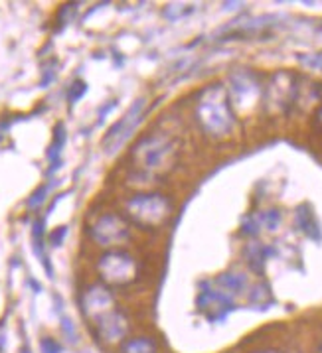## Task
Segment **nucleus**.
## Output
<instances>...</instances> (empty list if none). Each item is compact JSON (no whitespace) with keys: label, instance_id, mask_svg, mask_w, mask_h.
<instances>
[{"label":"nucleus","instance_id":"nucleus-1","mask_svg":"<svg viewBox=\"0 0 322 353\" xmlns=\"http://www.w3.org/2000/svg\"><path fill=\"white\" fill-rule=\"evenodd\" d=\"M178 158V144L164 132H150L130 148V166L142 180H156L168 174Z\"/></svg>","mask_w":322,"mask_h":353},{"label":"nucleus","instance_id":"nucleus-2","mask_svg":"<svg viewBox=\"0 0 322 353\" xmlns=\"http://www.w3.org/2000/svg\"><path fill=\"white\" fill-rule=\"evenodd\" d=\"M194 116L200 128L212 139L230 136L235 125L230 93L221 83H210L196 97Z\"/></svg>","mask_w":322,"mask_h":353},{"label":"nucleus","instance_id":"nucleus-3","mask_svg":"<svg viewBox=\"0 0 322 353\" xmlns=\"http://www.w3.org/2000/svg\"><path fill=\"white\" fill-rule=\"evenodd\" d=\"M172 213V202L156 191L135 193L125 202V217L142 231H155L166 225Z\"/></svg>","mask_w":322,"mask_h":353},{"label":"nucleus","instance_id":"nucleus-4","mask_svg":"<svg viewBox=\"0 0 322 353\" xmlns=\"http://www.w3.org/2000/svg\"><path fill=\"white\" fill-rule=\"evenodd\" d=\"M97 274L103 280L105 286L111 288H125L139 278V263L137 259L125 249H111L97 257Z\"/></svg>","mask_w":322,"mask_h":353},{"label":"nucleus","instance_id":"nucleus-5","mask_svg":"<svg viewBox=\"0 0 322 353\" xmlns=\"http://www.w3.org/2000/svg\"><path fill=\"white\" fill-rule=\"evenodd\" d=\"M87 235L95 245L103 247L105 251L121 249L130 241V223L127 221V217L115 211H105L87 225Z\"/></svg>","mask_w":322,"mask_h":353},{"label":"nucleus","instance_id":"nucleus-6","mask_svg":"<svg viewBox=\"0 0 322 353\" xmlns=\"http://www.w3.org/2000/svg\"><path fill=\"white\" fill-rule=\"evenodd\" d=\"M144 114H146V99L139 97L127 109V113L123 114L115 125H111V128L105 132L103 140H101V148L105 150V154L113 156V154L121 150L127 144V140L135 134V130L142 123Z\"/></svg>","mask_w":322,"mask_h":353},{"label":"nucleus","instance_id":"nucleus-7","mask_svg":"<svg viewBox=\"0 0 322 353\" xmlns=\"http://www.w3.org/2000/svg\"><path fill=\"white\" fill-rule=\"evenodd\" d=\"M196 308L210 324H219L235 310V304L228 292L216 290L210 286V282H202L196 296Z\"/></svg>","mask_w":322,"mask_h":353},{"label":"nucleus","instance_id":"nucleus-8","mask_svg":"<svg viewBox=\"0 0 322 353\" xmlns=\"http://www.w3.org/2000/svg\"><path fill=\"white\" fill-rule=\"evenodd\" d=\"M79 306L83 318L91 324H97L101 318L117 310L115 296L105 284H89L79 296Z\"/></svg>","mask_w":322,"mask_h":353},{"label":"nucleus","instance_id":"nucleus-9","mask_svg":"<svg viewBox=\"0 0 322 353\" xmlns=\"http://www.w3.org/2000/svg\"><path fill=\"white\" fill-rule=\"evenodd\" d=\"M230 101L232 107L245 111L249 107H253L259 101L261 87H259L257 79L251 75L249 71H235L230 77Z\"/></svg>","mask_w":322,"mask_h":353},{"label":"nucleus","instance_id":"nucleus-10","mask_svg":"<svg viewBox=\"0 0 322 353\" xmlns=\"http://www.w3.org/2000/svg\"><path fill=\"white\" fill-rule=\"evenodd\" d=\"M97 338L105 343H123L127 340V334L130 329V322L123 310H113L111 314L101 318L97 324H93Z\"/></svg>","mask_w":322,"mask_h":353},{"label":"nucleus","instance_id":"nucleus-11","mask_svg":"<svg viewBox=\"0 0 322 353\" xmlns=\"http://www.w3.org/2000/svg\"><path fill=\"white\" fill-rule=\"evenodd\" d=\"M269 103L277 105L279 109H287L289 105L295 103L296 97V81L291 73H275L269 85Z\"/></svg>","mask_w":322,"mask_h":353},{"label":"nucleus","instance_id":"nucleus-12","mask_svg":"<svg viewBox=\"0 0 322 353\" xmlns=\"http://www.w3.org/2000/svg\"><path fill=\"white\" fill-rule=\"evenodd\" d=\"M295 223L300 233H305L309 239L312 241H320L322 239V231L320 223L316 219V213L312 209L310 203H300L295 209Z\"/></svg>","mask_w":322,"mask_h":353},{"label":"nucleus","instance_id":"nucleus-13","mask_svg":"<svg viewBox=\"0 0 322 353\" xmlns=\"http://www.w3.org/2000/svg\"><path fill=\"white\" fill-rule=\"evenodd\" d=\"M65 140H67V130H65L64 123H58L53 126V139L52 144L48 148V160H50V168H48V176L55 174L60 168H62V150L65 146Z\"/></svg>","mask_w":322,"mask_h":353},{"label":"nucleus","instance_id":"nucleus-14","mask_svg":"<svg viewBox=\"0 0 322 353\" xmlns=\"http://www.w3.org/2000/svg\"><path fill=\"white\" fill-rule=\"evenodd\" d=\"M245 259H247V265L253 272L257 274H263L265 270V263L267 259L275 254V249L269 247V245H261V243H253V245H247L245 247Z\"/></svg>","mask_w":322,"mask_h":353},{"label":"nucleus","instance_id":"nucleus-15","mask_svg":"<svg viewBox=\"0 0 322 353\" xmlns=\"http://www.w3.org/2000/svg\"><path fill=\"white\" fill-rule=\"evenodd\" d=\"M119 353H158V345L153 338H127V340L121 343Z\"/></svg>","mask_w":322,"mask_h":353},{"label":"nucleus","instance_id":"nucleus-16","mask_svg":"<svg viewBox=\"0 0 322 353\" xmlns=\"http://www.w3.org/2000/svg\"><path fill=\"white\" fill-rule=\"evenodd\" d=\"M219 288L233 294H241L247 288V277L241 272H221L218 277Z\"/></svg>","mask_w":322,"mask_h":353},{"label":"nucleus","instance_id":"nucleus-17","mask_svg":"<svg viewBox=\"0 0 322 353\" xmlns=\"http://www.w3.org/2000/svg\"><path fill=\"white\" fill-rule=\"evenodd\" d=\"M271 302V290L267 284H263V282H259L257 286L253 288V292H251V304L253 306H259L261 310H265V306H269Z\"/></svg>","mask_w":322,"mask_h":353},{"label":"nucleus","instance_id":"nucleus-18","mask_svg":"<svg viewBox=\"0 0 322 353\" xmlns=\"http://www.w3.org/2000/svg\"><path fill=\"white\" fill-rule=\"evenodd\" d=\"M50 188H52V184H42L40 188L34 189V191H32V195L26 200L28 209H38V207H42L44 202H46V198H48Z\"/></svg>","mask_w":322,"mask_h":353},{"label":"nucleus","instance_id":"nucleus-19","mask_svg":"<svg viewBox=\"0 0 322 353\" xmlns=\"http://www.w3.org/2000/svg\"><path fill=\"white\" fill-rule=\"evenodd\" d=\"M87 89H89V85H87L83 79H75V81L69 85V89H67V103H69V105H75L78 101H81V99L85 97Z\"/></svg>","mask_w":322,"mask_h":353},{"label":"nucleus","instance_id":"nucleus-20","mask_svg":"<svg viewBox=\"0 0 322 353\" xmlns=\"http://www.w3.org/2000/svg\"><path fill=\"white\" fill-rule=\"evenodd\" d=\"M257 217H259L261 227L269 229V231H275V229L279 227V223H281V213H279L277 209H267V211L259 213Z\"/></svg>","mask_w":322,"mask_h":353},{"label":"nucleus","instance_id":"nucleus-21","mask_svg":"<svg viewBox=\"0 0 322 353\" xmlns=\"http://www.w3.org/2000/svg\"><path fill=\"white\" fill-rule=\"evenodd\" d=\"M78 8L79 4L78 2H71V4H64L60 10H58V24H60V30L64 28V26H67L73 18H75V14H78Z\"/></svg>","mask_w":322,"mask_h":353},{"label":"nucleus","instance_id":"nucleus-22","mask_svg":"<svg viewBox=\"0 0 322 353\" xmlns=\"http://www.w3.org/2000/svg\"><path fill=\"white\" fill-rule=\"evenodd\" d=\"M261 229V223H259L257 215H249L241 221V233L247 235V237H255Z\"/></svg>","mask_w":322,"mask_h":353},{"label":"nucleus","instance_id":"nucleus-23","mask_svg":"<svg viewBox=\"0 0 322 353\" xmlns=\"http://www.w3.org/2000/svg\"><path fill=\"white\" fill-rule=\"evenodd\" d=\"M55 60H52V62H48L46 65H44V71H42V81H40V87L46 89L50 83H52L53 79H55Z\"/></svg>","mask_w":322,"mask_h":353},{"label":"nucleus","instance_id":"nucleus-24","mask_svg":"<svg viewBox=\"0 0 322 353\" xmlns=\"http://www.w3.org/2000/svg\"><path fill=\"white\" fill-rule=\"evenodd\" d=\"M65 237H67V227L62 225V227H55L52 233L48 235V241H50V245H52V247L58 249V247H62V245H64Z\"/></svg>","mask_w":322,"mask_h":353},{"label":"nucleus","instance_id":"nucleus-25","mask_svg":"<svg viewBox=\"0 0 322 353\" xmlns=\"http://www.w3.org/2000/svg\"><path fill=\"white\" fill-rule=\"evenodd\" d=\"M62 331H64V336L67 338L69 343H78V329H75L73 322L69 318H62Z\"/></svg>","mask_w":322,"mask_h":353},{"label":"nucleus","instance_id":"nucleus-26","mask_svg":"<svg viewBox=\"0 0 322 353\" xmlns=\"http://www.w3.org/2000/svg\"><path fill=\"white\" fill-rule=\"evenodd\" d=\"M40 351L42 353H62V345L53 338H42L40 341Z\"/></svg>","mask_w":322,"mask_h":353},{"label":"nucleus","instance_id":"nucleus-27","mask_svg":"<svg viewBox=\"0 0 322 353\" xmlns=\"http://www.w3.org/2000/svg\"><path fill=\"white\" fill-rule=\"evenodd\" d=\"M115 107H117V101H109L107 105H103V107H101V109L97 111V116H99V123H103V119H105V116H107L109 113H111V111H113Z\"/></svg>","mask_w":322,"mask_h":353},{"label":"nucleus","instance_id":"nucleus-28","mask_svg":"<svg viewBox=\"0 0 322 353\" xmlns=\"http://www.w3.org/2000/svg\"><path fill=\"white\" fill-rule=\"evenodd\" d=\"M28 284L34 288V292H42V284H40V282H36L34 278H28Z\"/></svg>","mask_w":322,"mask_h":353},{"label":"nucleus","instance_id":"nucleus-29","mask_svg":"<svg viewBox=\"0 0 322 353\" xmlns=\"http://www.w3.org/2000/svg\"><path fill=\"white\" fill-rule=\"evenodd\" d=\"M316 123L322 126V107L318 109V113H316Z\"/></svg>","mask_w":322,"mask_h":353},{"label":"nucleus","instance_id":"nucleus-30","mask_svg":"<svg viewBox=\"0 0 322 353\" xmlns=\"http://www.w3.org/2000/svg\"><path fill=\"white\" fill-rule=\"evenodd\" d=\"M263 353H273V351H263Z\"/></svg>","mask_w":322,"mask_h":353},{"label":"nucleus","instance_id":"nucleus-31","mask_svg":"<svg viewBox=\"0 0 322 353\" xmlns=\"http://www.w3.org/2000/svg\"><path fill=\"white\" fill-rule=\"evenodd\" d=\"M318 353H322V345H320V351H318Z\"/></svg>","mask_w":322,"mask_h":353}]
</instances>
